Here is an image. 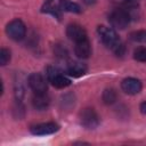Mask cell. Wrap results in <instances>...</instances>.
Masks as SVG:
<instances>
[{"label":"cell","mask_w":146,"mask_h":146,"mask_svg":"<svg viewBox=\"0 0 146 146\" xmlns=\"http://www.w3.org/2000/svg\"><path fill=\"white\" fill-rule=\"evenodd\" d=\"M32 104L33 107L39 110V111H43L46 108H48L49 104H50V98L48 97L47 92L46 94H34V97L32 98Z\"/></svg>","instance_id":"obj_12"},{"label":"cell","mask_w":146,"mask_h":146,"mask_svg":"<svg viewBox=\"0 0 146 146\" xmlns=\"http://www.w3.org/2000/svg\"><path fill=\"white\" fill-rule=\"evenodd\" d=\"M140 112L143 114H146V102H144V103L140 104Z\"/></svg>","instance_id":"obj_20"},{"label":"cell","mask_w":146,"mask_h":146,"mask_svg":"<svg viewBox=\"0 0 146 146\" xmlns=\"http://www.w3.org/2000/svg\"><path fill=\"white\" fill-rule=\"evenodd\" d=\"M80 123L82 127H84L86 129H95L98 127L100 119L99 115L97 114V112L94 108L87 107L84 110H82L80 112Z\"/></svg>","instance_id":"obj_5"},{"label":"cell","mask_w":146,"mask_h":146,"mask_svg":"<svg viewBox=\"0 0 146 146\" xmlns=\"http://www.w3.org/2000/svg\"><path fill=\"white\" fill-rule=\"evenodd\" d=\"M133 58L138 62L146 63V47H139L133 51Z\"/></svg>","instance_id":"obj_17"},{"label":"cell","mask_w":146,"mask_h":146,"mask_svg":"<svg viewBox=\"0 0 146 146\" xmlns=\"http://www.w3.org/2000/svg\"><path fill=\"white\" fill-rule=\"evenodd\" d=\"M87 70H88V67L86 64H83L81 62H76V60L70 62L66 66V71L68 73V75H71L73 78L82 76L83 74H86Z\"/></svg>","instance_id":"obj_10"},{"label":"cell","mask_w":146,"mask_h":146,"mask_svg":"<svg viewBox=\"0 0 146 146\" xmlns=\"http://www.w3.org/2000/svg\"><path fill=\"white\" fill-rule=\"evenodd\" d=\"M6 33L7 35L15 41H21L26 35V26L21 19H14L6 26Z\"/></svg>","instance_id":"obj_4"},{"label":"cell","mask_w":146,"mask_h":146,"mask_svg":"<svg viewBox=\"0 0 146 146\" xmlns=\"http://www.w3.org/2000/svg\"><path fill=\"white\" fill-rule=\"evenodd\" d=\"M74 52L81 59L89 58L90 55H91V44H90L89 40L86 39L83 41L76 42L75 43V48H74Z\"/></svg>","instance_id":"obj_11"},{"label":"cell","mask_w":146,"mask_h":146,"mask_svg":"<svg viewBox=\"0 0 146 146\" xmlns=\"http://www.w3.org/2000/svg\"><path fill=\"white\" fill-rule=\"evenodd\" d=\"M97 33H98L102 42L107 48H110L115 55L122 56L124 54V44L121 42L117 33L112 27L100 25L97 29Z\"/></svg>","instance_id":"obj_1"},{"label":"cell","mask_w":146,"mask_h":146,"mask_svg":"<svg viewBox=\"0 0 146 146\" xmlns=\"http://www.w3.org/2000/svg\"><path fill=\"white\" fill-rule=\"evenodd\" d=\"M46 75H47V80L55 88L63 89L71 84V80L59 68H57L55 66H49L46 71Z\"/></svg>","instance_id":"obj_2"},{"label":"cell","mask_w":146,"mask_h":146,"mask_svg":"<svg viewBox=\"0 0 146 146\" xmlns=\"http://www.w3.org/2000/svg\"><path fill=\"white\" fill-rule=\"evenodd\" d=\"M10 60V51L6 48H1L0 50V64L2 66L7 65Z\"/></svg>","instance_id":"obj_18"},{"label":"cell","mask_w":146,"mask_h":146,"mask_svg":"<svg viewBox=\"0 0 146 146\" xmlns=\"http://www.w3.org/2000/svg\"><path fill=\"white\" fill-rule=\"evenodd\" d=\"M58 6L62 11H67V13H74V14H80L81 13V7L71 0H58Z\"/></svg>","instance_id":"obj_13"},{"label":"cell","mask_w":146,"mask_h":146,"mask_svg":"<svg viewBox=\"0 0 146 146\" xmlns=\"http://www.w3.org/2000/svg\"><path fill=\"white\" fill-rule=\"evenodd\" d=\"M103 102L106 104V105H112L116 102V98H117V95L115 92L114 89H105L104 92H103Z\"/></svg>","instance_id":"obj_15"},{"label":"cell","mask_w":146,"mask_h":146,"mask_svg":"<svg viewBox=\"0 0 146 146\" xmlns=\"http://www.w3.org/2000/svg\"><path fill=\"white\" fill-rule=\"evenodd\" d=\"M82 2L84 5H87V6H92V5H95L97 2V0H82Z\"/></svg>","instance_id":"obj_19"},{"label":"cell","mask_w":146,"mask_h":146,"mask_svg":"<svg viewBox=\"0 0 146 146\" xmlns=\"http://www.w3.org/2000/svg\"><path fill=\"white\" fill-rule=\"evenodd\" d=\"M130 14L128 10L119 8V9H114L110 15H108V22L111 23V25L115 29L119 30H124L129 23H130Z\"/></svg>","instance_id":"obj_3"},{"label":"cell","mask_w":146,"mask_h":146,"mask_svg":"<svg viewBox=\"0 0 146 146\" xmlns=\"http://www.w3.org/2000/svg\"><path fill=\"white\" fill-rule=\"evenodd\" d=\"M42 11L43 13H49L51 14L52 16L57 17V18H60V8L58 5H55V0H46L44 5L42 6Z\"/></svg>","instance_id":"obj_14"},{"label":"cell","mask_w":146,"mask_h":146,"mask_svg":"<svg viewBox=\"0 0 146 146\" xmlns=\"http://www.w3.org/2000/svg\"><path fill=\"white\" fill-rule=\"evenodd\" d=\"M130 39L136 42H144L146 43V30H140V31H135L130 34Z\"/></svg>","instance_id":"obj_16"},{"label":"cell","mask_w":146,"mask_h":146,"mask_svg":"<svg viewBox=\"0 0 146 146\" xmlns=\"http://www.w3.org/2000/svg\"><path fill=\"white\" fill-rule=\"evenodd\" d=\"M66 35L68 36V39H71L75 43L88 39L86 30L81 25H79V24H70V25H67V27H66Z\"/></svg>","instance_id":"obj_8"},{"label":"cell","mask_w":146,"mask_h":146,"mask_svg":"<svg viewBox=\"0 0 146 146\" xmlns=\"http://www.w3.org/2000/svg\"><path fill=\"white\" fill-rule=\"evenodd\" d=\"M31 132L35 136H46L55 133L59 130V125L55 122H47V123H40L31 127Z\"/></svg>","instance_id":"obj_7"},{"label":"cell","mask_w":146,"mask_h":146,"mask_svg":"<svg viewBox=\"0 0 146 146\" xmlns=\"http://www.w3.org/2000/svg\"><path fill=\"white\" fill-rule=\"evenodd\" d=\"M121 88L128 95H137L141 90V82L135 78H127L121 82Z\"/></svg>","instance_id":"obj_9"},{"label":"cell","mask_w":146,"mask_h":146,"mask_svg":"<svg viewBox=\"0 0 146 146\" xmlns=\"http://www.w3.org/2000/svg\"><path fill=\"white\" fill-rule=\"evenodd\" d=\"M29 86L34 94H46L47 92V81L40 73H32L29 76Z\"/></svg>","instance_id":"obj_6"}]
</instances>
